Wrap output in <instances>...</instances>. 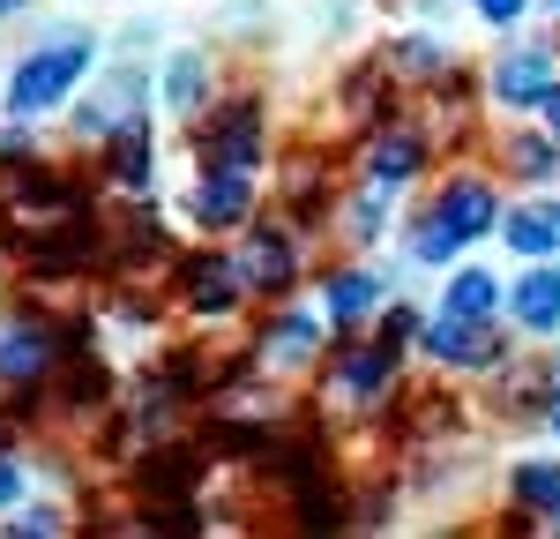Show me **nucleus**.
Here are the masks:
<instances>
[{"mask_svg":"<svg viewBox=\"0 0 560 539\" xmlns=\"http://www.w3.org/2000/svg\"><path fill=\"white\" fill-rule=\"evenodd\" d=\"M90 60H97V45L75 38V31H60L52 45L23 53V60H15V76H8V113L23 121V113H45V105H60V98H68V90L90 76Z\"/></svg>","mask_w":560,"mask_h":539,"instance_id":"obj_1","label":"nucleus"},{"mask_svg":"<svg viewBox=\"0 0 560 539\" xmlns=\"http://www.w3.org/2000/svg\"><path fill=\"white\" fill-rule=\"evenodd\" d=\"M427 218H441L456 240H486V232L501 225V203H493V187H486V180H448V187L433 195Z\"/></svg>","mask_w":560,"mask_h":539,"instance_id":"obj_2","label":"nucleus"},{"mask_svg":"<svg viewBox=\"0 0 560 539\" xmlns=\"http://www.w3.org/2000/svg\"><path fill=\"white\" fill-rule=\"evenodd\" d=\"M509 314H516L530 337H560V263H538L516 277V293H509Z\"/></svg>","mask_w":560,"mask_h":539,"instance_id":"obj_3","label":"nucleus"},{"mask_svg":"<svg viewBox=\"0 0 560 539\" xmlns=\"http://www.w3.org/2000/svg\"><path fill=\"white\" fill-rule=\"evenodd\" d=\"M427 353L448 367H493L501 359V330L493 322H464V314H441L427 330Z\"/></svg>","mask_w":560,"mask_h":539,"instance_id":"obj_4","label":"nucleus"},{"mask_svg":"<svg viewBox=\"0 0 560 539\" xmlns=\"http://www.w3.org/2000/svg\"><path fill=\"white\" fill-rule=\"evenodd\" d=\"M255 210V180H247V165H210V173L195 180V218L202 225H240Z\"/></svg>","mask_w":560,"mask_h":539,"instance_id":"obj_5","label":"nucleus"},{"mask_svg":"<svg viewBox=\"0 0 560 539\" xmlns=\"http://www.w3.org/2000/svg\"><path fill=\"white\" fill-rule=\"evenodd\" d=\"M202 150H210V165H255L261 158V105L255 98H240L232 113H217Z\"/></svg>","mask_w":560,"mask_h":539,"instance_id":"obj_6","label":"nucleus"},{"mask_svg":"<svg viewBox=\"0 0 560 539\" xmlns=\"http://www.w3.org/2000/svg\"><path fill=\"white\" fill-rule=\"evenodd\" d=\"M553 90V53H538V45H523V53H509V60H493V98L501 105H538Z\"/></svg>","mask_w":560,"mask_h":539,"instance_id":"obj_7","label":"nucleus"},{"mask_svg":"<svg viewBox=\"0 0 560 539\" xmlns=\"http://www.w3.org/2000/svg\"><path fill=\"white\" fill-rule=\"evenodd\" d=\"M240 285H247V293H284V285H292V240H284V232H255V240L240 248Z\"/></svg>","mask_w":560,"mask_h":539,"instance_id":"obj_8","label":"nucleus"},{"mask_svg":"<svg viewBox=\"0 0 560 539\" xmlns=\"http://www.w3.org/2000/svg\"><path fill=\"white\" fill-rule=\"evenodd\" d=\"M441 314L493 322V314H501V277H493V270H456V277H448V293H441Z\"/></svg>","mask_w":560,"mask_h":539,"instance_id":"obj_9","label":"nucleus"},{"mask_svg":"<svg viewBox=\"0 0 560 539\" xmlns=\"http://www.w3.org/2000/svg\"><path fill=\"white\" fill-rule=\"evenodd\" d=\"M501 240L516 248V255H560V203H530V210H516V218L501 225Z\"/></svg>","mask_w":560,"mask_h":539,"instance_id":"obj_10","label":"nucleus"},{"mask_svg":"<svg viewBox=\"0 0 560 539\" xmlns=\"http://www.w3.org/2000/svg\"><path fill=\"white\" fill-rule=\"evenodd\" d=\"M509 494H516L523 517L560 525V465H516V472H509Z\"/></svg>","mask_w":560,"mask_h":539,"instance_id":"obj_11","label":"nucleus"},{"mask_svg":"<svg viewBox=\"0 0 560 539\" xmlns=\"http://www.w3.org/2000/svg\"><path fill=\"white\" fill-rule=\"evenodd\" d=\"M419 158H427V142L411 128H388L374 135V150H366V173H374V187H396V180H411L419 173Z\"/></svg>","mask_w":560,"mask_h":539,"instance_id":"obj_12","label":"nucleus"},{"mask_svg":"<svg viewBox=\"0 0 560 539\" xmlns=\"http://www.w3.org/2000/svg\"><path fill=\"white\" fill-rule=\"evenodd\" d=\"M232 300H240V263H195L187 270V308L224 314Z\"/></svg>","mask_w":560,"mask_h":539,"instance_id":"obj_13","label":"nucleus"},{"mask_svg":"<svg viewBox=\"0 0 560 539\" xmlns=\"http://www.w3.org/2000/svg\"><path fill=\"white\" fill-rule=\"evenodd\" d=\"M322 308H329V322H359L366 308H382V277H366V270H345V277H329Z\"/></svg>","mask_w":560,"mask_h":539,"instance_id":"obj_14","label":"nucleus"},{"mask_svg":"<svg viewBox=\"0 0 560 539\" xmlns=\"http://www.w3.org/2000/svg\"><path fill=\"white\" fill-rule=\"evenodd\" d=\"M45 353H52V345H45V330H23V322H15V330H8V345H0V375H8V382H38Z\"/></svg>","mask_w":560,"mask_h":539,"instance_id":"obj_15","label":"nucleus"},{"mask_svg":"<svg viewBox=\"0 0 560 539\" xmlns=\"http://www.w3.org/2000/svg\"><path fill=\"white\" fill-rule=\"evenodd\" d=\"M202 90H210L202 53H179L173 68H165V105H173V113H195V105H202Z\"/></svg>","mask_w":560,"mask_h":539,"instance_id":"obj_16","label":"nucleus"},{"mask_svg":"<svg viewBox=\"0 0 560 539\" xmlns=\"http://www.w3.org/2000/svg\"><path fill=\"white\" fill-rule=\"evenodd\" d=\"M509 173L516 180H553L560 173V142L553 135H516V142H509Z\"/></svg>","mask_w":560,"mask_h":539,"instance_id":"obj_17","label":"nucleus"},{"mask_svg":"<svg viewBox=\"0 0 560 539\" xmlns=\"http://www.w3.org/2000/svg\"><path fill=\"white\" fill-rule=\"evenodd\" d=\"M135 113V76H113V90H105V105H90V113H75V135H105L120 128Z\"/></svg>","mask_w":560,"mask_h":539,"instance_id":"obj_18","label":"nucleus"},{"mask_svg":"<svg viewBox=\"0 0 560 539\" xmlns=\"http://www.w3.org/2000/svg\"><path fill=\"white\" fill-rule=\"evenodd\" d=\"M113 180H120V187H150V135L142 128H128L113 142Z\"/></svg>","mask_w":560,"mask_h":539,"instance_id":"obj_19","label":"nucleus"},{"mask_svg":"<svg viewBox=\"0 0 560 539\" xmlns=\"http://www.w3.org/2000/svg\"><path fill=\"white\" fill-rule=\"evenodd\" d=\"M464 248H471V240H456L441 218H427L419 232H411V255H419V263H448V255H464Z\"/></svg>","mask_w":560,"mask_h":539,"instance_id":"obj_20","label":"nucleus"},{"mask_svg":"<svg viewBox=\"0 0 560 539\" xmlns=\"http://www.w3.org/2000/svg\"><path fill=\"white\" fill-rule=\"evenodd\" d=\"M314 353V322H306V314H284V322H277V359H306Z\"/></svg>","mask_w":560,"mask_h":539,"instance_id":"obj_21","label":"nucleus"},{"mask_svg":"<svg viewBox=\"0 0 560 539\" xmlns=\"http://www.w3.org/2000/svg\"><path fill=\"white\" fill-rule=\"evenodd\" d=\"M23 502V457H0V509Z\"/></svg>","mask_w":560,"mask_h":539,"instance_id":"obj_22","label":"nucleus"},{"mask_svg":"<svg viewBox=\"0 0 560 539\" xmlns=\"http://www.w3.org/2000/svg\"><path fill=\"white\" fill-rule=\"evenodd\" d=\"M478 15H486V23H516L523 0H478Z\"/></svg>","mask_w":560,"mask_h":539,"instance_id":"obj_23","label":"nucleus"},{"mask_svg":"<svg viewBox=\"0 0 560 539\" xmlns=\"http://www.w3.org/2000/svg\"><path fill=\"white\" fill-rule=\"evenodd\" d=\"M538 113H546V135H553V142H560V83L546 90V98H538Z\"/></svg>","mask_w":560,"mask_h":539,"instance_id":"obj_24","label":"nucleus"},{"mask_svg":"<svg viewBox=\"0 0 560 539\" xmlns=\"http://www.w3.org/2000/svg\"><path fill=\"white\" fill-rule=\"evenodd\" d=\"M553 390H560V359H553Z\"/></svg>","mask_w":560,"mask_h":539,"instance_id":"obj_25","label":"nucleus"},{"mask_svg":"<svg viewBox=\"0 0 560 539\" xmlns=\"http://www.w3.org/2000/svg\"><path fill=\"white\" fill-rule=\"evenodd\" d=\"M553 435H560V404H553Z\"/></svg>","mask_w":560,"mask_h":539,"instance_id":"obj_26","label":"nucleus"},{"mask_svg":"<svg viewBox=\"0 0 560 539\" xmlns=\"http://www.w3.org/2000/svg\"><path fill=\"white\" fill-rule=\"evenodd\" d=\"M8 8H15V0H0V15H8Z\"/></svg>","mask_w":560,"mask_h":539,"instance_id":"obj_27","label":"nucleus"},{"mask_svg":"<svg viewBox=\"0 0 560 539\" xmlns=\"http://www.w3.org/2000/svg\"><path fill=\"white\" fill-rule=\"evenodd\" d=\"M553 8H560V0H553Z\"/></svg>","mask_w":560,"mask_h":539,"instance_id":"obj_28","label":"nucleus"}]
</instances>
